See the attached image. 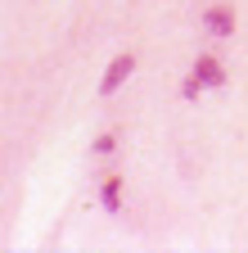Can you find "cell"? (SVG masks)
Instances as JSON below:
<instances>
[{
  "mask_svg": "<svg viewBox=\"0 0 248 253\" xmlns=\"http://www.w3.org/2000/svg\"><path fill=\"white\" fill-rule=\"evenodd\" d=\"M131 73H136V54L127 50V54H117V59L108 63V73H104V82H100V95H113V90L127 82Z\"/></svg>",
  "mask_w": 248,
  "mask_h": 253,
  "instance_id": "cell-1",
  "label": "cell"
},
{
  "mask_svg": "<svg viewBox=\"0 0 248 253\" xmlns=\"http://www.w3.org/2000/svg\"><path fill=\"white\" fill-rule=\"evenodd\" d=\"M194 77H199V86H203V90L226 86V68H221L212 54H199V59H194Z\"/></svg>",
  "mask_w": 248,
  "mask_h": 253,
  "instance_id": "cell-2",
  "label": "cell"
},
{
  "mask_svg": "<svg viewBox=\"0 0 248 253\" xmlns=\"http://www.w3.org/2000/svg\"><path fill=\"white\" fill-rule=\"evenodd\" d=\"M203 27H208V37H230L235 32V9L230 5H212L203 14Z\"/></svg>",
  "mask_w": 248,
  "mask_h": 253,
  "instance_id": "cell-3",
  "label": "cell"
},
{
  "mask_svg": "<svg viewBox=\"0 0 248 253\" xmlns=\"http://www.w3.org/2000/svg\"><path fill=\"white\" fill-rule=\"evenodd\" d=\"M100 204H104V212H122V181L117 176L100 181Z\"/></svg>",
  "mask_w": 248,
  "mask_h": 253,
  "instance_id": "cell-4",
  "label": "cell"
},
{
  "mask_svg": "<svg viewBox=\"0 0 248 253\" xmlns=\"http://www.w3.org/2000/svg\"><path fill=\"white\" fill-rule=\"evenodd\" d=\"M113 149H117V136H113V131H104V136L95 140V154L104 158V154H113Z\"/></svg>",
  "mask_w": 248,
  "mask_h": 253,
  "instance_id": "cell-5",
  "label": "cell"
},
{
  "mask_svg": "<svg viewBox=\"0 0 248 253\" xmlns=\"http://www.w3.org/2000/svg\"><path fill=\"white\" fill-rule=\"evenodd\" d=\"M199 90H203V86H199V77H194V73L180 82V95H185V100H199Z\"/></svg>",
  "mask_w": 248,
  "mask_h": 253,
  "instance_id": "cell-6",
  "label": "cell"
}]
</instances>
